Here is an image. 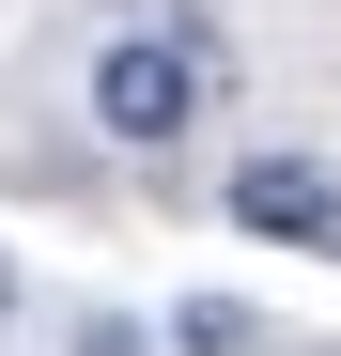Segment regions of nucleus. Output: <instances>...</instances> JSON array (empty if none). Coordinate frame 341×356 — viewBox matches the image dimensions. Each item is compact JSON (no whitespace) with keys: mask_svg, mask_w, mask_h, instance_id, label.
<instances>
[{"mask_svg":"<svg viewBox=\"0 0 341 356\" xmlns=\"http://www.w3.org/2000/svg\"><path fill=\"white\" fill-rule=\"evenodd\" d=\"M0 325H16V264H0Z\"/></svg>","mask_w":341,"mask_h":356,"instance_id":"20e7f679","label":"nucleus"},{"mask_svg":"<svg viewBox=\"0 0 341 356\" xmlns=\"http://www.w3.org/2000/svg\"><path fill=\"white\" fill-rule=\"evenodd\" d=\"M93 124H109V140H140V155H170V140L202 124V63H187L170 31H125V47L93 63Z\"/></svg>","mask_w":341,"mask_h":356,"instance_id":"f257e3e1","label":"nucleus"},{"mask_svg":"<svg viewBox=\"0 0 341 356\" xmlns=\"http://www.w3.org/2000/svg\"><path fill=\"white\" fill-rule=\"evenodd\" d=\"M170 341H187V356H248L264 325H248V294H187V310H170Z\"/></svg>","mask_w":341,"mask_h":356,"instance_id":"7ed1b4c3","label":"nucleus"},{"mask_svg":"<svg viewBox=\"0 0 341 356\" xmlns=\"http://www.w3.org/2000/svg\"><path fill=\"white\" fill-rule=\"evenodd\" d=\"M326 248H341V217H326Z\"/></svg>","mask_w":341,"mask_h":356,"instance_id":"39448f33","label":"nucleus"},{"mask_svg":"<svg viewBox=\"0 0 341 356\" xmlns=\"http://www.w3.org/2000/svg\"><path fill=\"white\" fill-rule=\"evenodd\" d=\"M326 217H341V186L310 155H248L233 170V232H264V248H326Z\"/></svg>","mask_w":341,"mask_h":356,"instance_id":"f03ea898","label":"nucleus"}]
</instances>
